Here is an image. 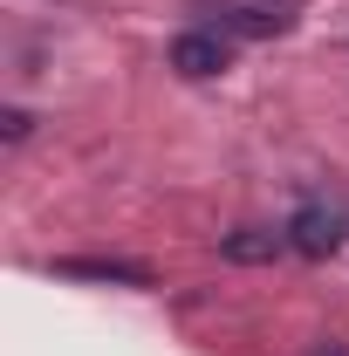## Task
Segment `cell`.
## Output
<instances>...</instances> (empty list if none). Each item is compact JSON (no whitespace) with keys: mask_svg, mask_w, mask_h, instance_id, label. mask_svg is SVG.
<instances>
[{"mask_svg":"<svg viewBox=\"0 0 349 356\" xmlns=\"http://www.w3.org/2000/svg\"><path fill=\"white\" fill-rule=\"evenodd\" d=\"M0 131H7V144H21V137L35 131V117H28V110H7V117H0Z\"/></svg>","mask_w":349,"mask_h":356,"instance_id":"cell-6","label":"cell"},{"mask_svg":"<svg viewBox=\"0 0 349 356\" xmlns=\"http://www.w3.org/2000/svg\"><path fill=\"white\" fill-rule=\"evenodd\" d=\"M165 62H172V76H185V83H213V76H226V62H233V42L213 35V28H185Z\"/></svg>","mask_w":349,"mask_h":356,"instance_id":"cell-2","label":"cell"},{"mask_svg":"<svg viewBox=\"0 0 349 356\" xmlns=\"http://www.w3.org/2000/svg\"><path fill=\"white\" fill-rule=\"evenodd\" d=\"M295 14H281V7H247V0H233V7H219V28L226 35H281Z\"/></svg>","mask_w":349,"mask_h":356,"instance_id":"cell-4","label":"cell"},{"mask_svg":"<svg viewBox=\"0 0 349 356\" xmlns=\"http://www.w3.org/2000/svg\"><path fill=\"white\" fill-rule=\"evenodd\" d=\"M343 206H322V199H308V206H295V220H288V247L295 254H308V261H329L336 247H343Z\"/></svg>","mask_w":349,"mask_h":356,"instance_id":"cell-1","label":"cell"},{"mask_svg":"<svg viewBox=\"0 0 349 356\" xmlns=\"http://www.w3.org/2000/svg\"><path fill=\"white\" fill-rule=\"evenodd\" d=\"M62 274H96V281H131V288H144L151 274L131 261H62Z\"/></svg>","mask_w":349,"mask_h":356,"instance_id":"cell-5","label":"cell"},{"mask_svg":"<svg viewBox=\"0 0 349 356\" xmlns=\"http://www.w3.org/2000/svg\"><path fill=\"white\" fill-rule=\"evenodd\" d=\"M281 247H288V233H267V226H233V233L219 240V254H226V261H240V267L274 261Z\"/></svg>","mask_w":349,"mask_h":356,"instance_id":"cell-3","label":"cell"}]
</instances>
